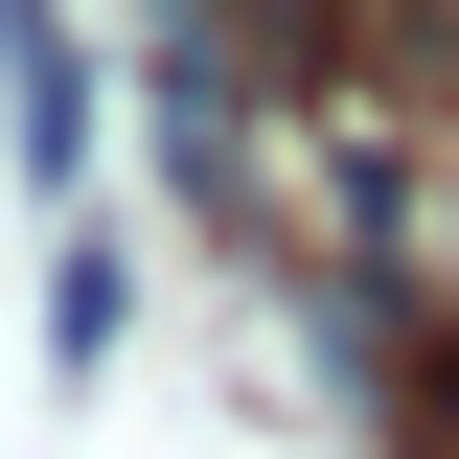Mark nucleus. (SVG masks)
<instances>
[{
    "mask_svg": "<svg viewBox=\"0 0 459 459\" xmlns=\"http://www.w3.org/2000/svg\"><path fill=\"white\" fill-rule=\"evenodd\" d=\"M115 322H138V253H115V230H69V253H47V368H69V391L115 368Z\"/></svg>",
    "mask_w": 459,
    "mask_h": 459,
    "instance_id": "f257e3e1",
    "label": "nucleus"
},
{
    "mask_svg": "<svg viewBox=\"0 0 459 459\" xmlns=\"http://www.w3.org/2000/svg\"><path fill=\"white\" fill-rule=\"evenodd\" d=\"M0 115H23V184H69V23L0 0Z\"/></svg>",
    "mask_w": 459,
    "mask_h": 459,
    "instance_id": "f03ea898",
    "label": "nucleus"
},
{
    "mask_svg": "<svg viewBox=\"0 0 459 459\" xmlns=\"http://www.w3.org/2000/svg\"><path fill=\"white\" fill-rule=\"evenodd\" d=\"M413 391H437V437H459V322H437V344H413Z\"/></svg>",
    "mask_w": 459,
    "mask_h": 459,
    "instance_id": "7ed1b4c3",
    "label": "nucleus"
},
{
    "mask_svg": "<svg viewBox=\"0 0 459 459\" xmlns=\"http://www.w3.org/2000/svg\"><path fill=\"white\" fill-rule=\"evenodd\" d=\"M437 299H459V161H437Z\"/></svg>",
    "mask_w": 459,
    "mask_h": 459,
    "instance_id": "20e7f679",
    "label": "nucleus"
}]
</instances>
